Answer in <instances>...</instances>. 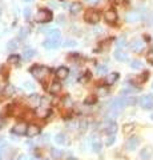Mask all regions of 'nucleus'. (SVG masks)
<instances>
[{"instance_id":"39448f33","label":"nucleus","mask_w":153,"mask_h":160,"mask_svg":"<svg viewBox=\"0 0 153 160\" xmlns=\"http://www.w3.org/2000/svg\"><path fill=\"white\" fill-rule=\"evenodd\" d=\"M52 12L48 11V9H40L36 15V20L39 23H48L52 20Z\"/></svg>"},{"instance_id":"cd10ccee","label":"nucleus","mask_w":153,"mask_h":160,"mask_svg":"<svg viewBox=\"0 0 153 160\" xmlns=\"http://www.w3.org/2000/svg\"><path fill=\"white\" fill-rule=\"evenodd\" d=\"M125 38H118L117 40H116V46H117V49H121L122 47L125 46Z\"/></svg>"},{"instance_id":"7c9ffc66","label":"nucleus","mask_w":153,"mask_h":160,"mask_svg":"<svg viewBox=\"0 0 153 160\" xmlns=\"http://www.w3.org/2000/svg\"><path fill=\"white\" fill-rule=\"evenodd\" d=\"M19 60H20V58H19L17 55H11V56L8 58V62H9V63H12V64H17V63H19Z\"/></svg>"},{"instance_id":"c756f323","label":"nucleus","mask_w":153,"mask_h":160,"mask_svg":"<svg viewBox=\"0 0 153 160\" xmlns=\"http://www.w3.org/2000/svg\"><path fill=\"white\" fill-rule=\"evenodd\" d=\"M92 148H93V151H95V152H100V149H101V143L98 142V140H95V142L92 143Z\"/></svg>"},{"instance_id":"bb28decb","label":"nucleus","mask_w":153,"mask_h":160,"mask_svg":"<svg viewBox=\"0 0 153 160\" xmlns=\"http://www.w3.org/2000/svg\"><path fill=\"white\" fill-rule=\"evenodd\" d=\"M131 67L133 69H141L142 68V63L140 62V60H133V62L131 63Z\"/></svg>"},{"instance_id":"72a5a7b5","label":"nucleus","mask_w":153,"mask_h":160,"mask_svg":"<svg viewBox=\"0 0 153 160\" xmlns=\"http://www.w3.org/2000/svg\"><path fill=\"white\" fill-rule=\"evenodd\" d=\"M96 72H97L98 75H104V73H107V67H105V66H97Z\"/></svg>"},{"instance_id":"7ed1b4c3","label":"nucleus","mask_w":153,"mask_h":160,"mask_svg":"<svg viewBox=\"0 0 153 160\" xmlns=\"http://www.w3.org/2000/svg\"><path fill=\"white\" fill-rule=\"evenodd\" d=\"M125 106H127L125 99H115V100H112V103H111V112H113L115 115H118V112H120Z\"/></svg>"},{"instance_id":"c85d7f7f","label":"nucleus","mask_w":153,"mask_h":160,"mask_svg":"<svg viewBox=\"0 0 153 160\" xmlns=\"http://www.w3.org/2000/svg\"><path fill=\"white\" fill-rule=\"evenodd\" d=\"M51 153L53 159H60L61 158V151H59L56 148H51Z\"/></svg>"},{"instance_id":"ea45409f","label":"nucleus","mask_w":153,"mask_h":160,"mask_svg":"<svg viewBox=\"0 0 153 160\" xmlns=\"http://www.w3.org/2000/svg\"><path fill=\"white\" fill-rule=\"evenodd\" d=\"M64 46H65V47H75L76 42H75V40H67V42L64 43Z\"/></svg>"},{"instance_id":"412c9836","label":"nucleus","mask_w":153,"mask_h":160,"mask_svg":"<svg viewBox=\"0 0 153 160\" xmlns=\"http://www.w3.org/2000/svg\"><path fill=\"white\" fill-rule=\"evenodd\" d=\"M117 79H118V73L117 72H112L105 78V83L108 84V86H111V84H115V82Z\"/></svg>"},{"instance_id":"2eb2a0df","label":"nucleus","mask_w":153,"mask_h":160,"mask_svg":"<svg viewBox=\"0 0 153 160\" xmlns=\"http://www.w3.org/2000/svg\"><path fill=\"white\" fill-rule=\"evenodd\" d=\"M40 133V127L36 126V124H29L27 128V135L28 136H36V135Z\"/></svg>"},{"instance_id":"a211bd4d","label":"nucleus","mask_w":153,"mask_h":160,"mask_svg":"<svg viewBox=\"0 0 153 160\" xmlns=\"http://www.w3.org/2000/svg\"><path fill=\"white\" fill-rule=\"evenodd\" d=\"M44 48L45 49H56V48H59V46H60V43H57V42H53V40H45L44 42Z\"/></svg>"},{"instance_id":"ddd939ff","label":"nucleus","mask_w":153,"mask_h":160,"mask_svg":"<svg viewBox=\"0 0 153 160\" xmlns=\"http://www.w3.org/2000/svg\"><path fill=\"white\" fill-rule=\"evenodd\" d=\"M68 75H69V69H68L67 67H59L56 69V78L59 80H64L68 78Z\"/></svg>"},{"instance_id":"3c124183","label":"nucleus","mask_w":153,"mask_h":160,"mask_svg":"<svg viewBox=\"0 0 153 160\" xmlns=\"http://www.w3.org/2000/svg\"><path fill=\"white\" fill-rule=\"evenodd\" d=\"M11 160H16V159H11Z\"/></svg>"},{"instance_id":"c9c22d12","label":"nucleus","mask_w":153,"mask_h":160,"mask_svg":"<svg viewBox=\"0 0 153 160\" xmlns=\"http://www.w3.org/2000/svg\"><path fill=\"white\" fill-rule=\"evenodd\" d=\"M115 140H116V138H115V135H111L109 138L107 139V142H105V144L107 146H112L113 143H115Z\"/></svg>"},{"instance_id":"6e6552de","label":"nucleus","mask_w":153,"mask_h":160,"mask_svg":"<svg viewBox=\"0 0 153 160\" xmlns=\"http://www.w3.org/2000/svg\"><path fill=\"white\" fill-rule=\"evenodd\" d=\"M144 48H145V44H144V42H142L141 39H135V40H133V42L131 43V49H132L133 52L140 53Z\"/></svg>"},{"instance_id":"f03ea898","label":"nucleus","mask_w":153,"mask_h":160,"mask_svg":"<svg viewBox=\"0 0 153 160\" xmlns=\"http://www.w3.org/2000/svg\"><path fill=\"white\" fill-rule=\"evenodd\" d=\"M31 73H32V76L35 79L43 80V79H45L48 76L49 69L47 67H44V66H33L31 68Z\"/></svg>"},{"instance_id":"8fccbe9b","label":"nucleus","mask_w":153,"mask_h":160,"mask_svg":"<svg viewBox=\"0 0 153 160\" xmlns=\"http://www.w3.org/2000/svg\"><path fill=\"white\" fill-rule=\"evenodd\" d=\"M151 119H152V120H153V113H152V116H151Z\"/></svg>"},{"instance_id":"6ab92c4d","label":"nucleus","mask_w":153,"mask_h":160,"mask_svg":"<svg viewBox=\"0 0 153 160\" xmlns=\"http://www.w3.org/2000/svg\"><path fill=\"white\" fill-rule=\"evenodd\" d=\"M55 140H56L57 144H61V146H68V138L65 136V133H57Z\"/></svg>"},{"instance_id":"f257e3e1","label":"nucleus","mask_w":153,"mask_h":160,"mask_svg":"<svg viewBox=\"0 0 153 160\" xmlns=\"http://www.w3.org/2000/svg\"><path fill=\"white\" fill-rule=\"evenodd\" d=\"M48 104H49L48 99L47 98H41L40 106L36 108V115L39 118H47V116H49V115L52 113V111L48 108Z\"/></svg>"},{"instance_id":"79ce46f5","label":"nucleus","mask_w":153,"mask_h":160,"mask_svg":"<svg viewBox=\"0 0 153 160\" xmlns=\"http://www.w3.org/2000/svg\"><path fill=\"white\" fill-rule=\"evenodd\" d=\"M133 128H135V124H129V126H125V127H124V132H125V133L131 132Z\"/></svg>"},{"instance_id":"b1692460","label":"nucleus","mask_w":153,"mask_h":160,"mask_svg":"<svg viewBox=\"0 0 153 160\" xmlns=\"http://www.w3.org/2000/svg\"><path fill=\"white\" fill-rule=\"evenodd\" d=\"M28 35H29V28L28 27H22L20 28V31H19V39H27L28 38Z\"/></svg>"},{"instance_id":"a19ab883","label":"nucleus","mask_w":153,"mask_h":160,"mask_svg":"<svg viewBox=\"0 0 153 160\" xmlns=\"http://www.w3.org/2000/svg\"><path fill=\"white\" fill-rule=\"evenodd\" d=\"M132 92H135V88H131V87H128V88H124L122 89V95H129Z\"/></svg>"},{"instance_id":"aec40b11","label":"nucleus","mask_w":153,"mask_h":160,"mask_svg":"<svg viewBox=\"0 0 153 160\" xmlns=\"http://www.w3.org/2000/svg\"><path fill=\"white\" fill-rule=\"evenodd\" d=\"M152 148L151 147H145L142 151L140 152V158H141V160H148V159H151V156H152Z\"/></svg>"},{"instance_id":"c03bdc74","label":"nucleus","mask_w":153,"mask_h":160,"mask_svg":"<svg viewBox=\"0 0 153 160\" xmlns=\"http://www.w3.org/2000/svg\"><path fill=\"white\" fill-rule=\"evenodd\" d=\"M87 2L89 3V4H95V3H97V2H98V0H87Z\"/></svg>"},{"instance_id":"9b49d317","label":"nucleus","mask_w":153,"mask_h":160,"mask_svg":"<svg viewBox=\"0 0 153 160\" xmlns=\"http://www.w3.org/2000/svg\"><path fill=\"white\" fill-rule=\"evenodd\" d=\"M104 19H105V22L109 23V24L116 23V20H117V13H116V11H115V9H109V11H107L105 15H104Z\"/></svg>"},{"instance_id":"0eeeda50","label":"nucleus","mask_w":153,"mask_h":160,"mask_svg":"<svg viewBox=\"0 0 153 160\" xmlns=\"http://www.w3.org/2000/svg\"><path fill=\"white\" fill-rule=\"evenodd\" d=\"M139 104L144 109H152L153 108V95H144L139 99Z\"/></svg>"},{"instance_id":"a18cd8bd","label":"nucleus","mask_w":153,"mask_h":160,"mask_svg":"<svg viewBox=\"0 0 153 160\" xmlns=\"http://www.w3.org/2000/svg\"><path fill=\"white\" fill-rule=\"evenodd\" d=\"M0 160H3V152H2V148H0Z\"/></svg>"},{"instance_id":"49530a36","label":"nucleus","mask_w":153,"mask_h":160,"mask_svg":"<svg viewBox=\"0 0 153 160\" xmlns=\"http://www.w3.org/2000/svg\"><path fill=\"white\" fill-rule=\"evenodd\" d=\"M0 144H3V138L0 136Z\"/></svg>"},{"instance_id":"4468645a","label":"nucleus","mask_w":153,"mask_h":160,"mask_svg":"<svg viewBox=\"0 0 153 160\" xmlns=\"http://www.w3.org/2000/svg\"><path fill=\"white\" fill-rule=\"evenodd\" d=\"M48 39L60 43L61 42V32L59 31V29H51V31L48 32Z\"/></svg>"},{"instance_id":"393cba45","label":"nucleus","mask_w":153,"mask_h":160,"mask_svg":"<svg viewBox=\"0 0 153 160\" xmlns=\"http://www.w3.org/2000/svg\"><path fill=\"white\" fill-rule=\"evenodd\" d=\"M7 48L9 49V51H15V49L19 48V42L17 40H11V42H8Z\"/></svg>"},{"instance_id":"1a4fd4ad","label":"nucleus","mask_w":153,"mask_h":160,"mask_svg":"<svg viewBox=\"0 0 153 160\" xmlns=\"http://www.w3.org/2000/svg\"><path fill=\"white\" fill-rule=\"evenodd\" d=\"M139 143H140V139L139 138H131L127 140L125 143V148L128 149V151H133V149H136L137 147H139Z\"/></svg>"},{"instance_id":"a878e982","label":"nucleus","mask_w":153,"mask_h":160,"mask_svg":"<svg viewBox=\"0 0 153 160\" xmlns=\"http://www.w3.org/2000/svg\"><path fill=\"white\" fill-rule=\"evenodd\" d=\"M59 91H61V86L59 83H53L51 87H49V92L52 93H57Z\"/></svg>"},{"instance_id":"f8f14e48","label":"nucleus","mask_w":153,"mask_h":160,"mask_svg":"<svg viewBox=\"0 0 153 160\" xmlns=\"http://www.w3.org/2000/svg\"><path fill=\"white\" fill-rule=\"evenodd\" d=\"M140 19H141L140 13L136 12V11H131V12H128L125 15V20L128 23H136V22H139Z\"/></svg>"},{"instance_id":"5701e85b","label":"nucleus","mask_w":153,"mask_h":160,"mask_svg":"<svg viewBox=\"0 0 153 160\" xmlns=\"http://www.w3.org/2000/svg\"><path fill=\"white\" fill-rule=\"evenodd\" d=\"M80 11H81V4L80 3H72V4H69V12L72 15H76Z\"/></svg>"},{"instance_id":"de8ad7c7","label":"nucleus","mask_w":153,"mask_h":160,"mask_svg":"<svg viewBox=\"0 0 153 160\" xmlns=\"http://www.w3.org/2000/svg\"><path fill=\"white\" fill-rule=\"evenodd\" d=\"M24 2H26V3H31L32 0H24Z\"/></svg>"},{"instance_id":"f3484780","label":"nucleus","mask_w":153,"mask_h":160,"mask_svg":"<svg viewBox=\"0 0 153 160\" xmlns=\"http://www.w3.org/2000/svg\"><path fill=\"white\" fill-rule=\"evenodd\" d=\"M113 56H115V59L118 60V62H127L128 60V55L125 52H122L121 49H116L115 53H113Z\"/></svg>"},{"instance_id":"2f4dec72","label":"nucleus","mask_w":153,"mask_h":160,"mask_svg":"<svg viewBox=\"0 0 153 160\" xmlns=\"http://www.w3.org/2000/svg\"><path fill=\"white\" fill-rule=\"evenodd\" d=\"M139 100H137L136 98H125V103L127 106H133V104H136Z\"/></svg>"},{"instance_id":"58836bf2","label":"nucleus","mask_w":153,"mask_h":160,"mask_svg":"<svg viewBox=\"0 0 153 160\" xmlns=\"http://www.w3.org/2000/svg\"><path fill=\"white\" fill-rule=\"evenodd\" d=\"M85 103H87V104H95V103H96V98H95V96H88V98L85 99Z\"/></svg>"},{"instance_id":"e433bc0d","label":"nucleus","mask_w":153,"mask_h":160,"mask_svg":"<svg viewBox=\"0 0 153 160\" xmlns=\"http://www.w3.org/2000/svg\"><path fill=\"white\" fill-rule=\"evenodd\" d=\"M24 18H26V20H28L29 18H31V8L29 7L24 8Z\"/></svg>"},{"instance_id":"423d86ee","label":"nucleus","mask_w":153,"mask_h":160,"mask_svg":"<svg viewBox=\"0 0 153 160\" xmlns=\"http://www.w3.org/2000/svg\"><path fill=\"white\" fill-rule=\"evenodd\" d=\"M103 131H104L105 135L111 136V135H115L117 132V124L115 120H108V122L104 123V127H103Z\"/></svg>"},{"instance_id":"4c0bfd02","label":"nucleus","mask_w":153,"mask_h":160,"mask_svg":"<svg viewBox=\"0 0 153 160\" xmlns=\"http://www.w3.org/2000/svg\"><path fill=\"white\" fill-rule=\"evenodd\" d=\"M146 60H148V63L153 66V51H149V52H148V55H146Z\"/></svg>"},{"instance_id":"473e14b6","label":"nucleus","mask_w":153,"mask_h":160,"mask_svg":"<svg viewBox=\"0 0 153 160\" xmlns=\"http://www.w3.org/2000/svg\"><path fill=\"white\" fill-rule=\"evenodd\" d=\"M13 93H15V88H13L12 86H8V87L6 88V92H4V95H6V96H12Z\"/></svg>"},{"instance_id":"37998d69","label":"nucleus","mask_w":153,"mask_h":160,"mask_svg":"<svg viewBox=\"0 0 153 160\" xmlns=\"http://www.w3.org/2000/svg\"><path fill=\"white\" fill-rule=\"evenodd\" d=\"M24 87L28 88V89H33V88H35V87H33V84H32V83H29V82H26V83H24Z\"/></svg>"},{"instance_id":"4be33fe9","label":"nucleus","mask_w":153,"mask_h":160,"mask_svg":"<svg viewBox=\"0 0 153 160\" xmlns=\"http://www.w3.org/2000/svg\"><path fill=\"white\" fill-rule=\"evenodd\" d=\"M35 49L33 48H26L24 49V52H23V59H26V60H29V59H32L33 56H35Z\"/></svg>"},{"instance_id":"20e7f679","label":"nucleus","mask_w":153,"mask_h":160,"mask_svg":"<svg viewBox=\"0 0 153 160\" xmlns=\"http://www.w3.org/2000/svg\"><path fill=\"white\" fill-rule=\"evenodd\" d=\"M84 19L89 24H96V23H98V20H100V15H98V12H96L95 9H88L85 15H84Z\"/></svg>"},{"instance_id":"f704fd0d","label":"nucleus","mask_w":153,"mask_h":160,"mask_svg":"<svg viewBox=\"0 0 153 160\" xmlns=\"http://www.w3.org/2000/svg\"><path fill=\"white\" fill-rule=\"evenodd\" d=\"M87 127H88V123L85 122V120H83V122L79 123V128H80V131H85Z\"/></svg>"},{"instance_id":"9d476101","label":"nucleus","mask_w":153,"mask_h":160,"mask_svg":"<svg viewBox=\"0 0 153 160\" xmlns=\"http://www.w3.org/2000/svg\"><path fill=\"white\" fill-rule=\"evenodd\" d=\"M27 126L24 123H17L16 126H13L12 128V133L15 135H27Z\"/></svg>"},{"instance_id":"dca6fc26","label":"nucleus","mask_w":153,"mask_h":160,"mask_svg":"<svg viewBox=\"0 0 153 160\" xmlns=\"http://www.w3.org/2000/svg\"><path fill=\"white\" fill-rule=\"evenodd\" d=\"M28 102H29V104H31V106L39 107V106H40V102H41V98L39 96L37 93H33V95H31V96L28 98Z\"/></svg>"},{"instance_id":"09e8293b","label":"nucleus","mask_w":153,"mask_h":160,"mask_svg":"<svg viewBox=\"0 0 153 160\" xmlns=\"http://www.w3.org/2000/svg\"><path fill=\"white\" fill-rule=\"evenodd\" d=\"M68 160H76V159H73V158H69V159H68Z\"/></svg>"}]
</instances>
